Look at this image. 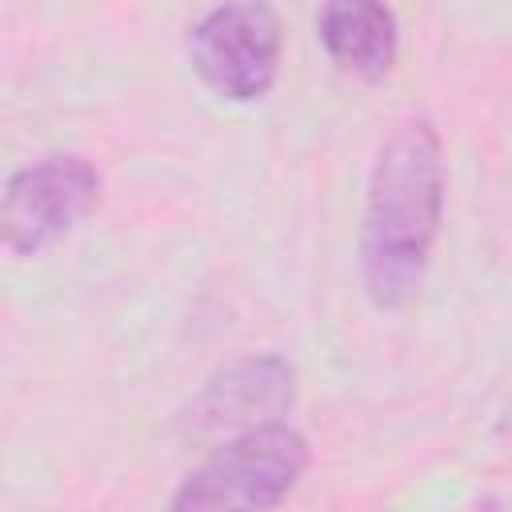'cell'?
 Wrapping results in <instances>:
<instances>
[{
  "label": "cell",
  "instance_id": "obj_1",
  "mask_svg": "<svg viewBox=\"0 0 512 512\" xmlns=\"http://www.w3.org/2000/svg\"><path fill=\"white\" fill-rule=\"evenodd\" d=\"M444 220V140L432 120H404L380 148L360 220V284L372 308H404Z\"/></svg>",
  "mask_w": 512,
  "mask_h": 512
},
{
  "label": "cell",
  "instance_id": "obj_4",
  "mask_svg": "<svg viewBox=\"0 0 512 512\" xmlns=\"http://www.w3.org/2000/svg\"><path fill=\"white\" fill-rule=\"evenodd\" d=\"M100 204V172L76 152H52L4 180L0 236L16 260L40 256L72 236Z\"/></svg>",
  "mask_w": 512,
  "mask_h": 512
},
{
  "label": "cell",
  "instance_id": "obj_6",
  "mask_svg": "<svg viewBox=\"0 0 512 512\" xmlns=\"http://www.w3.org/2000/svg\"><path fill=\"white\" fill-rule=\"evenodd\" d=\"M316 40L340 72L368 84L384 80L400 56V24L384 0H320Z\"/></svg>",
  "mask_w": 512,
  "mask_h": 512
},
{
  "label": "cell",
  "instance_id": "obj_3",
  "mask_svg": "<svg viewBox=\"0 0 512 512\" xmlns=\"http://www.w3.org/2000/svg\"><path fill=\"white\" fill-rule=\"evenodd\" d=\"M188 60L200 84L228 100H264L284 64V28L268 0H220L188 32Z\"/></svg>",
  "mask_w": 512,
  "mask_h": 512
},
{
  "label": "cell",
  "instance_id": "obj_5",
  "mask_svg": "<svg viewBox=\"0 0 512 512\" xmlns=\"http://www.w3.org/2000/svg\"><path fill=\"white\" fill-rule=\"evenodd\" d=\"M296 400V372L284 356L264 352V356H244L216 376L204 380L188 408L192 432H248L272 420H284Z\"/></svg>",
  "mask_w": 512,
  "mask_h": 512
},
{
  "label": "cell",
  "instance_id": "obj_2",
  "mask_svg": "<svg viewBox=\"0 0 512 512\" xmlns=\"http://www.w3.org/2000/svg\"><path fill=\"white\" fill-rule=\"evenodd\" d=\"M312 448L300 428L272 420L228 436L176 488L172 508H276L304 480Z\"/></svg>",
  "mask_w": 512,
  "mask_h": 512
}]
</instances>
